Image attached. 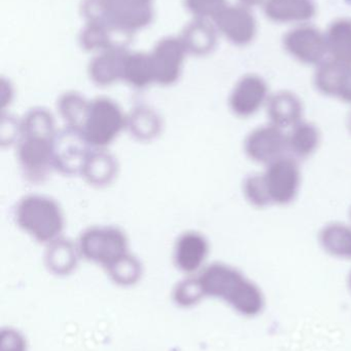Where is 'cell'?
<instances>
[{"label": "cell", "mask_w": 351, "mask_h": 351, "mask_svg": "<svg viewBox=\"0 0 351 351\" xmlns=\"http://www.w3.org/2000/svg\"><path fill=\"white\" fill-rule=\"evenodd\" d=\"M197 278L204 298L222 301L241 317H256L265 309L262 289L234 266L216 262L204 266Z\"/></svg>", "instance_id": "obj_1"}, {"label": "cell", "mask_w": 351, "mask_h": 351, "mask_svg": "<svg viewBox=\"0 0 351 351\" xmlns=\"http://www.w3.org/2000/svg\"><path fill=\"white\" fill-rule=\"evenodd\" d=\"M82 12L88 23L129 35L150 25L154 16L152 0H84Z\"/></svg>", "instance_id": "obj_2"}, {"label": "cell", "mask_w": 351, "mask_h": 351, "mask_svg": "<svg viewBox=\"0 0 351 351\" xmlns=\"http://www.w3.org/2000/svg\"><path fill=\"white\" fill-rule=\"evenodd\" d=\"M14 220L27 234L47 245L60 239L65 225L57 202L41 194L23 196L14 208Z\"/></svg>", "instance_id": "obj_3"}, {"label": "cell", "mask_w": 351, "mask_h": 351, "mask_svg": "<svg viewBox=\"0 0 351 351\" xmlns=\"http://www.w3.org/2000/svg\"><path fill=\"white\" fill-rule=\"evenodd\" d=\"M127 127V117L121 107L107 97L90 101L80 133L94 149H104Z\"/></svg>", "instance_id": "obj_4"}, {"label": "cell", "mask_w": 351, "mask_h": 351, "mask_svg": "<svg viewBox=\"0 0 351 351\" xmlns=\"http://www.w3.org/2000/svg\"><path fill=\"white\" fill-rule=\"evenodd\" d=\"M78 253L87 261L104 269L129 254L128 239L123 230L115 226H94L86 229L78 237Z\"/></svg>", "instance_id": "obj_5"}, {"label": "cell", "mask_w": 351, "mask_h": 351, "mask_svg": "<svg viewBox=\"0 0 351 351\" xmlns=\"http://www.w3.org/2000/svg\"><path fill=\"white\" fill-rule=\"evenodd\" d=\"M56 134L20 133L16 158L23 175L33 183L43 182L53 167V145Z\"/></svg>", "instance_id": "obj_6"}, {"label": "cell", "mask_w": 351, "mask_h": 351, "mask_svg": "<svg viewBox=\"0 0 351 351\" xmlns=\"http://www.w3.org/2000/svg\"><path fill=\"white\" fill-rule=\"evenodd\" d=\"M282 47L290 57L303 65L317 68L328 60L325 31L313 23L291 27L282 37Z\"/></svg>", "instance_id": "obj_7"}, {"label": "cell", "mask_w": 351, "mask_h": 351, "mask_svg": "<svg viewBox=\"0 0 351 351\" xmlns=\"http://www.w3.org/2000/svg\"><path fill=\"white\" fill-rule=\"evenodd\" d=\"M262 174L272 206H288L298 197L302 174L299 160L290 154L266 166Z\"/></svg>", "instance_id": "obj_8"}, {"label": "cell", "mask_w": 351, "mask_h": 351, "mask_svg": "<svg viewBox=\"0 0 351 351\" xmlns=\"http://www.w3.org/2000/svg\"><path fill=\"white\" fill-rule=\"evenodd\" d=\"M214 26L229 43L245 47L256 40L259 32L257 16L253 8L242 4H227L214 19Z\"/></svg>", "instance_id": "obj_9"}, {"label": "cell", "mask_w": 351, "mask_h": 351, "mask_svg": "<svg viewBox=\"0 0 351 351\" xmlns=\"http://www.w3.org/2000/svg\"><path fill=\"white\" fill-rule=\"evenodd\" d=\"M93 149L80 132L66 127L54 138V169L64 175H82Z\"/></svg>", "instance_id": "obj_10"}, {"label": "cell", "mask_w": 351, "mask_h": 351, "mask_svg": "<svg viewBox=\"0 0 351 351\" xmlns=\"http://www.w3.org/2000/svg\"><path fill=\"white\" fill-rule=\"evenodd\" d=\"M245 152L256 164L268 166L288 156V133L271 123L256 128L245 138Z\"/></svg>", "instance_id": "obj_11"}, {"label": "cell", "mask_w": 351, "mask_h": 351, "mask_svg": "<svg viewBox=\"0 0 351 351\" xmlns=\"http://www.w3.org/2000/svg\"><path fill=\"white\" fill-rule=\"evenodd\" d=\"M269 84L263 76L247 73L241 76L229 96V108L240 119H249L266 107L269 100Z\"/></svg>", "instance_id": "obj_12"}, {"label": "cell", "mask_w": 351, "mask_h": 351, "mask_svg": "<svg viewBox=\"0 0 351 351\" xmlns=\"http://www.w3.org/2000/svg\"><path fill=\"white\" fill-rule=\"evenodd\" d=\"M185 53L181 38L161 39L150 53L155 84L165 86L175 84L181 77Z\"/></svg>", "instance_id": "obj_13"}, {"label": "cell", "mask_w": 351, "mask_h": 351, "mask_svg": "<svg viewBox=\"0 0 351 351\" xmlns=\"http://www.w3.org/2000/svg\"><path fill=\"white\" fill-rule=\"evenodd\" d=\"M313 84L324 96L351 104V66L328 59L315 68Z\"/></svg>", "instance_id": "obj_14"}, {"label": "cell", "mask_w": 351, "mask_h": 351, "mask_svg": "<svg viewBox=\"0 0 351 351\" xmlns=\"http://www.w3.org/2000/svg\"><path fill=\"white\" fill-rule=\"evenodd\" d=\"M210 255V243L202 233L187 231L179 235L173 251L175 267L185 274H195L204 268Z\"/></svg>", "instance_id": "obj_15"}, {"label": "cell", "mask_w": 351, "mask_h": 351, "mask_svg": "<svg viewBox=\"0 0 351 351\" xmlns=\"http://www.w3.org/2000/svg\"><path fill=\"white\" fill-rule=\"evenodd\" d=\"M264 16L274 24H306L317 16L315 0H265L262 4Z\"/></svg>", "instance_id": "obj_16"}, {"label": "cell", "mask_w": 351, "mask_h": 351, "mask_svg": "<svg viewBox=\"0 0 351 351\" xmlns=\"http://www.w3.org/2000/svg\"><path fill=\"white\" fill-rule=\"evenodd\" d=\"M265 108L269 123L282 130L292 129L303 121L302 101L291 90H278L270 95Z\"/></svg>", "instance_id": "obj_17"}, {"label": "cell", "mask_w": 351, "mask_h": 351, "mask_svg": "<svg viewBox=\"0 0 351 351\" xmlns=\"http://www.w3.org/2000/svg\"><path fill=\"white\" fill-rule=\"evenodd\" d=\"M218 29L210 19L196 18L190 23L179 37L187 53L195 56H206L218 45Z\"/></svg>", "instance_id": "obj_18"}, {"label": "cell", "mask_w": 351, "mask_h": 351, "mask_svg": "<svg viewBox=\"0 0 351 351\" xmlns=\"http://www.w3.org/2000/svg\"><path fill=\"white\" fill-rule=\"evenodd\" d=\"M328 59L351 66V18L339 16L325 30Z\"/></svg>", "instance_id": "obj_19"}, {"label": "cell", "mask_w": 351, "mask_h": 351, "mask_svg": "<svg viewBox=\"0 0 351 351\" xmlns=\"http://www.w3.org/2000/svg\"><path fill=\"white\" fill-rule=\"evenodd\" d=\"M126 53V49H113L97 56L89 66L91 80L101 86L122 80Z\"/></svg>", "instance_id": "obj_20"}, {"label": "cell", "mask_w": 351, "mask_h": 351, "mask_svg": "<svg viewBox=\"0 0 351 351\" xmlns=\"http://www.w3.org/2000/svg\"><path fill=\"white\" fill-rule=\"evenodd\" d=\"M321 134L317 125L303 119L288 133V154L296 160L310 158L319 149Z\"/></svg>", "instance_id": "obj_21"}, {"label": "cell", "mask_w": 351, "mask_h": 351, "mask_svg": "<svg viewBox=\"0 0 351 351\" xmlns=\"http://www.w3.org/2000/svg\"><path fill=\"white\" fill-rule=\"evenodd\" d=\"M321 249L340 260H351V225L332 222L325 225L319 233Z\"/></svg>", "instance_id": "obj_22"}, {"label": "cell", "mask_w": 351, "mask_h": 351, "mask_svg": "<svg viewBox=\"0 0 351 351\" xmlns=\"http://www.w3.org/2000/svg\"><path fill=\"white\" fill-rule=\"evenodd\" d=\"M117 171V160L111 154L104 149H93L82 175L92 185L105 186L113 181Z\"/></svg>", "instance_id": "obj_23"}, {"label": "cell", "mask_w": 351, "mask_h": 351, "mask_svg": "<svg viewBox=\"0 0 351 351\" xmlns=\"http://www.w3.org/2000/svg\"><path fill=\"white\" fill-rule=\"evenodd\" d=\"M78 256L80 253L76 245L66 239H58L49 243L45 263L54 274L65 276L76 268Z\"/></svg>", "instance_id": "obj_24"}, {"label": "cell", "mask_w": 351, "mask_h": 351, "mask_svg": "<svg viewBox=\"0 0 351 351\" xmlns=\"http://www.w3.org/2000/svg\"><path fill=\"white\" fill-rule=\"evenodd\" d=\"M122 80L137 88L155 84L150 53L127 51L124 60Z\"/></svg>", "instance_id": "obj_25"}, {"label": "cell", "mask_w": 351, "mask_h": 351, "mask_svg": "<svg viewBox=\"0 0 351 351\" xmlns=\"http://www.w3.org/2000/svg\"><path fill=\"white\" fill-rule=\"evenodd\" d=\"M127 127L132 135L138 140L150 141L160 134L162 121L152 109L139 106L127 117Z\"/></svg>", "instance_id": "obj_26"}, {"label": "cell", "mask_w": 351, "mask_h": 351, "mask_svg": "<svg viewBox=\"0 0 351 351\" xmlns=\"http://www.w3.org/2000/svg\"><path fill=\"white\" fill-rule=\"evenodd\" d=\"M90 101L78 93H65L58 101L60 114L66 123V127L80 132L86 119Z\"/></svg>", "instance_id": "obj_27"}, {"label": "cell", "mask_w": 351, "mask_h": 351, "mask_svg": "<svg viewBox=\"0 0 351 351\" xmlns=\"http://www.w3.org/2000/svg\"><path fill=\"white\" fill-rule=\"evenodd\" d=\"M105 270L111 280L122 287L133 286L142 276L141 263L130 253Z\"/></svg>", "instance_id": "obj_28"}, {"label": "cell", "mask_w": 351, "mask_h": 351, "mask_svg": "<svg viewBox=\"0 0 351 351\" xmlns=\"http://www.w3.org/2000/svg\"><path fill=\"white\" fill-rule=\"evenodd\" d=\"M204 296L198 282L197 276L187 278L173 289L172 300L181 308H191L199 304Z\"/></svg>", "instance_id": "obj_29"}, {"label": "cell", "mask_w": 351, "mask_h": 351, "mask_svg": "<svg viewBox=\"0 0 351 351\" xmlns=\"http://www.w3.org/2000/svg\"><path fill=\"white\" fill-rule=\"evenodd\" d=\"M243 195L249 204L257 208L272 206L262 173L247 176L243 181Z\"/></svg>", "instance_id": "obj_30"}, {"label": "cell", "mask_w": 351, "mask_h": 351, "mask_svg": "<svg viewBox=\"0 0 351 351\" xmlns=\"http://www.w3.org/2000/svg\"><path fill=\"white\" fill-rule=\"evenodd\" d=\"M227 0H185V5L196 18L212 19L227 5Z\"/></svg>", "instance_id": "obj_31"}, {"label": "cell", "mask_w": 351, "mask_h": 351, "mask_svg": "<svg viewBox=\"0 0 351 351\" xmlns=\"http://www.w3.org/2000/svg\"><path fill=\"white\" fill-rule=\"evenodd\" d=\"M0 351H28L26 338L18 330L8 328L1 331Z\"/></svg>", "instance_id": "obj_32"}, {"label": "cell", "mask_w": 351, "mask_h": 351, "mask_svg": "<svg viewBox=\"0 0 351 351\" xmlns=\"http://www.w3.org/2000/svg\"><path fill=\"white\" fill-rule=\"evenodd\" d=\"M265 0H238V3L242 5L247 6V8H253L256 6H262Z\"/></svg>", "instance_id": "obj_33"}, {"label": "cell", "mask_w": 351, "mask_h": 351, "mask_svg": "<svg viewBox=\"0 0 351 351\" xmlns=\"http://www.w3.org/2000/svg\"><path fill=\"white\" fill-rule=\"evenodd\" d=\"M348 289H350V291L351 293V270H350V274H348Z\"/></svg>", "instance_id": "obj_34"}, {"label": "cell", "mask_w": 351, "mask_h": 351, "mask_svg": "<svg viewBox=\"0 0 351 351\" xmlns=\"http://www.w3.org/2000/svg\"><path fill=\"white\" fill-rule=\"evenodd\" d=\"M348 128H350V131L351 133V113L350 117H348Z\"/></svg>", "instance_id": "obj_35"}, {"label": "cell", "mask_w": 351, "mask_h": 351, "mask_svg": "<svg viewBox=\"0 0 351 351\" xmlns=\"http://www.w3.org/2000/svg\"><path fill=\"white\" fill-rule=\"evenodd\" d=\"M350 220H351V208H350Z\"/></svg>", "instance_id": "obj_36"}]
</instances>
